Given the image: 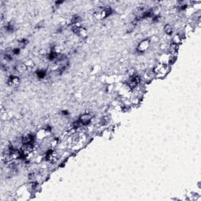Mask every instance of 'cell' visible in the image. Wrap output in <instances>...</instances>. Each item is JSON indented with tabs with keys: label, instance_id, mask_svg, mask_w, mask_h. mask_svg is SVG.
Instances as JSON below:
<instances>
[{
	"label": "cell",
	"instance_id": "4",
	"mask_svg": "<svg viewBox=\"0 0 201 201\" xmlns=\"http://www.w3.org/2000/svg\"><path fill=\"white\" fill-rule=\"evenodd\" d=\"M46 159L51 163H54V162L57 161V153H56L55 151L50 149L46 153Z\"/></svg>",
	"mask_w": 201,
	"mask_h": 201
},
{
	"label": "cell",
	"instance_id": "8",
	"mask_svg": "<svg viewBox=\"0 0 201 201\" xmlns=\"http://www.w3.org/2000/svg\"><path fill=\"white\" fill-rule=\"evenodd\" d=\"M164 31H165L166 34L167 35H170L172 33L173 31V28L170 24H166L165 27H164Z\"/></svg>",
	"mask_w": 201,
	"mask_h": 201
},
{
	"label": "cell",
	"instance_id": "2",
	"mask_svg": "<svg viewBox=\"0 0 201 201\" xmlns=\"http://www.w3.org/2000/svg\"><path fill=\"white\" fill-rule=\"evenodd\" d=\"M149 47H150V40L145 39L140 42L137 47V50L139 52H145L149 48Z\"/></svg>",
	"mask_w": 201,
	"mask_h": 201
},
{
	"label": "cell",
	"instance_id": "5",
	"mask_svg": "<svg viewBox=\"0 0 201 201\" xmlns=\"http://www.w3.org/2000/svg\"><path fill=\"white\" fill-rule=\"evenodd\" d=\"M34 142V137L31 134L25 135L22 139H21V143L22 145H31Z\"/></svg>",
	"mask_w": 201,
	"mask_h": 201
},
{
	"label": "cell",
	"instance_id": "3",
	"mask_svg": "<svg viewBox=\"0 0 201 201\" xmlns=\"http://www.w3.org/2000/svg\"><path fill=\"white\" fill-rule=\"evenodd\" d=\"M91 119H92V116H91L89 113H85V114H83L80 118V123L82 125H88L90 123H91Z\"/></svg>",
	"mask_w": 201,
	"mask_h": 201
},
{
	"label": "cell",
	"instance_id": "1",
	"mask_svg": "<svg viewBox=\"0 0 201 201\" xmlns=\"http://www.w3.org/2000/svg\"><path fill=\"white\" fill-rule=\"evenodd\" d=\"M153 72L155 75L158 76V77H164V75H167L168 72V66L167 64H158L153 69Z\"/></svg>",
	"mask_w": 201,
	"mask_h": 201
},
{
	"label": "cell",
	"instance_id": "7",
	"mask_svg": "<svg viewBox=\"0 0 201 201\" xmlns=\"http://www.w3.org/2000/svg\"><path fill=\"white\" fill-rule=\"evenodd\" d=\"M181 42H182V37H181L180 35H178H178H175V37L173 38L172 43H174V44L178 46Z\"/></svg>",
	"mask_w": 201,
	"mask_h": 201
},
{
	"label": "cell",
	"instance_id": "6",
	"mask_svg": "<svg viewBox=\"0 0 201 201\" xmlns=\"http://www.w3.org/2000/svg\"><path fill=\"white\" fill-rule=\"evenodd\" d=\"M19 82H20V79L18 76H16V75H11L8 79V83L12 86H18V84H19Z\"/></svg>",
	"mask_w": 201,
	"mask_h": 201
}]
</instances>
